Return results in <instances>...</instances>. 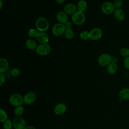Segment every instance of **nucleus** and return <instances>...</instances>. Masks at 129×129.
<instances>
[{"mask_svg":"<svg viewBox=\"0 0 129 129\" xmlns=\"http://www.w3.org/2000/svg\"><path fill=\"white\" fill-rule=\"evenodd\" d=\"M9 102L10 104L13 106L15 107L23 105L24 103V99L23 96L19 93H14L12 94L9 98Z\"/></svg>","mask_w":129,"mask_h":129,"instance_id":"1","label":"nucleus"},{"mask_svg":"<svg viewBox=\"0 0 129 129\" xmlns=\"http://www.w3.org/2000/svg\"><path fill=\"white\" fill-rule=\"evenodd\" d=\"M35 26L38 31L45 32L49 28V23L46 18L39 17L36 21Z\"/></svg>","mask_w":129,"mask_h":129,"instance_id":"2","label":"nucleus"},{"mask_svg":"<svg viewBox=\"0 0 129 129\" xmlns=\"http://www.w3.org/2000/svg\"><path fill=\"white\" fill-rule=\"evenodd\" d=\"M71 19L75 24L81 25L85 22L86 20V16L84 12L77 11L72 15Z\"/></svg>","mask_w":129,"mask_h":129,"instance_id":"3","label":"nucleus"},{"mask_svg":"<svg viewBox=\"0 0 129 129\" xmlns=\"http://www.w3.org/2000/svg\"><path fill=\"white\" fill-rule=\"evenodd\" d=\"M115 9L113 3L109 1L103 2L101 6V11L106 15H110L113 13Z\"/></svg>","mask_w":129,"mask_h":129,"instance_id":"4","label":"nucleus"},{"mask_svg":"<svg viewBox=\"0 0 129 129\" xmlns=\"http://www.w3.org/2000/svg\"><path fill=\"white\" fill-rule=\"evenodd\" d=\"M51 51V47L47 44H40L36 48V53L41 56H45L49 54Z\"/></svg>","mask_w":129,"mask_h":129,"instance_id":"5","label":"nucleus"},{"mask_svg":"<svg viewBox=\"0 0 129 129\" xmlns=\"http://www.w3.org/2000/svg\"><path fill=\"white\" fill-rule=\"evenodd\" d=\"M112 56L108 53H104L101 54L98 59V63L101 67L107 66L111 62Z\"/></svg>","mask_w":129,"mask_h":129,"instance_id":"6","label":"nucleus"},{"mask_svg":"<svg viewBox=\"0 0 129 129\" xmlns=\"http://www.w3.org/2000/svg\"><path fill=\"white\" fill-rule=\"evenodd\" d=\"M66 27L64 24L57 23L55 24L52 28V34L56 36H59L64 34Z\"/></svg>","mask_w":129,"mask_h":129,"instance_id":"7","label":"nucleus"},{"mask_svg":"<svg viewBox=\"0 0 129 129\" xmlns=\"http://www.w3.org/2000/svg\"><path fill=\"white\" fill-rule=\"evenodd\" d=\"M14 129H24L26 126L25 119L22 116H16L13 120Z\"/></svg>","mask_w":129,"mask_h":129,"instance_id":"8","label":"nucleus"},{"mask_svg":"<svg viewBox=\"0 0 129 129\" xmlns=\"http://www.w3.org/2000/svg\"><path fill=\"white\" fill-rule=\"evenodd\" d=\"M23 99L24 104L28 105H31L36 100V94L33 91H29L23 96Z\"/></svg>","mask_w":129,"mask_h":129,"instance_id":"9","label":"nucleus"},{"mask_svg":"<svg viewBox=\"0 0 129 129\" xmlns=\"http://www.w3.org/2000/svg\"><path fill=\"white\" fill-rule=\"evenodd\" d=\"M102 31L99 28H94L89 32V39L92 40H97L102 35Z\"/></svg>","mask_w":129,"mask_h":129,"instance_id":"10","label":"nucleus"},{"mask_svg":"<svg viewBox=\"0 0 129 129\" xmlns=\"http://www.w3.org/2000/svg\"><path fill=\"white\" fill-rule=\"evenodd\" d=\"M67 105L65 103L60 102L56 104L54 107V112L57 115H61L64 114L67 111Z\"/></svg>","mask_w":129,"mask_h":129,"instance_id":"11","label":"nucleus"},{"mask_svg":"<svg viewBox=\"0 0 129 129\" xmlns=\"http://www.w3.org/2000/svg\"><path fill=\"white\" fill-rule=\"evenodd\" d=\"M36 39L40 44H47L49 40L48 34L45 32L38 31Z\"/></svg>","mask_w":129,"mask_h":129,"instance_id":"12","label":"nucleus"},{"mask_svg":"<svg viewBox=\"0 0 129 129\" xmlns=\"http://www.w3.org/2000/svg\"><path fill=\"white\" fill-rule=\"evenodd\" d=\"M113 15L115 19L120 22L123 21L125 18V13L121 9H115Z\"/></svg>","mask_w":129,"mask_h":129,"instance_id":"13","label":"nucleus"},{"mask_svg":"<svg viewBox=\"0 0 129 129\" xmlns=\"http://www.w3.org/2000/svg\"><path fill=\"white\" fill-rule=\"evenodd\" d=\"M56 18L58 23L64 24L68 21V14H67L64 11L58 12L56 16Z\"/></svg>","mask_w":129,"mask_h":129,"instance_id":"14","label":"nucleus"},{"mask_svg":"<svg viewBox=\"0 0 129 129\" xmlns=\"http://www.w3.org/2000/svg\"><path fill=\"white\" fill-rule=\"evenodd\" d=\"M77 7L75 5L72 3H69L66 5L64 8V12L68 15H73L76 12Z\"/></svg>","mask_w":129,"mask_h":129,"instance_id":"15","label":"nucleus"},{"mask_svg":"<svg viewBox=\"0 0 129 129\" xmlns=\"http://www.w3.org/2000/svg\"><path fill=\"white\" fill-rule=\"evenodd\" d=\"M9 68V62L5 58L0 59V73L4 74L6 72Z\"/></svg>","mask_w":129,"mask_h":129,"instance_id":"16","label":"nucleus"},{"mask_svg":"<svg viewBox=\"0 0 129 129\" xmlns=\"http://www.w3.org/2000/svg\"><path fill=\"white\" fill-rule=\"evenodd\" d=\"M119 98L122 100L129 99V88H123L119 92Z\"/></svg>","mask_w":129,"mask_h":129,"instance_id":"17","label":"nucleus"},{"mask_svg":"<svg viewBox=\"0 0 129 129\" xmlns=\"http://www.w3.org/2000/svg\"><path fill=\"white\" fill-rule=\"evenodd\" d=\"M88 4L87 2L85 0H80L77 5V8L78 9V11L84 12L87 9Z\"/></svg>","mask_w":129,"mask_h":129,"instance_id":"18","label":"nucleus"},{"mask_svg":"<svg viewBox=\"0 0 129 129\" xmlns=\"http://www.w3.org/2000/svg\"><path fill=\"white\" fill-rule=\"evenodd\" d=\"M118 67L117 63L111 62L107 66V72L108 74L113 75L116 73L117 71Z\"/></svg>","mask_w":129,"mask_h":129,"instance_id":"19","label":"nucleus"},{"mask_svg":"<svg viewBox=\"0 0 129 129\" xmlns=\"http://www.w3.org/2000/svg\"><path fill=\"white\" fill-rule=\"evenodd\" d=\"M26 46L27 48L30 50L36 49L37 45L36 41L33 39H28L25 42Z\"/></svg>","mask_w":129,"mask_h":129,"instance_id":"20","label":"nucleus"},{"mask_svg":"<svg viewBox=\"0 0 129 129\" xmlns=\"http://www.w3.org/2000/svg\"><path fill=\"white\" fill-rule=\"evenodd\" d=\"M24 111L25 109L23 105L15 107L14 110V114L16 116H22V115L24 114Z\"/></svg>","mask_w":129,"mask_h":129,"instance_id":"21","label":"nucleus"},{"mask_svg":"<svg viewBox=\"0 0 129 129\" xmlns=\"http://www.w3.org/2000/svg\"><path fill=\"white\" fill-rule=\"evenodd\" d=\"M8 115L7 112L3 108L0 109V122L1 123L5 122L7 119H8Z\"/></svg>","mask_w":129,"mask_h":129,"instance_id":"22","label":"nucleus"},{"mask_svg":"<svg viewBox=\"0 0 129 129\" xmlns=\"http://www.w3.org/2000/svg\"><path fill=\"white\" fill-rule=\"evenodd\" d=\"M64 34L67 39H71L74 37V33L72 28H66Z\"/></svg>","mask_w":129,"mask_h":129,"instance_id":"23","label":"nucleus"},{"mask_svg":"<svg viewBox=\"0 0 129 129\" xmlns=\"http://www.w3.org/2000/svg\"><path fill=\"white\" fill-rule=\"evenodd\" d=\"M119 54L124 58L129 56V48L127 47H122L119 50Z\"/></svg>","mask_w":129,"mask_h":129,"instance_id":"24","label":"nucleus"},{"mask_svg":"<svg viewBox=\"0 0 129 129\" xmlns=\"http://www.w3.org/2000/svg\"><path fill=\"white\" fill-rule=\"evenodd\" d=\"M3 128L4 129H12V128H13V121L10 119H7L3 123Z\"/></svg>","mask_w":129,"mask_h":129,"instance_id":"25","label":"nucleus"},{"mask_svg":"<svg viewBox=\"0 0 129 129\" xmlns=\"http://www.w3.org/2000/svg\"><path fill=\"white\" fill-rule=\"evenodd\" d=\"M80 37L83 40H86L89 39V32L84 30L82 31L80 34Z\"/></svg>","mask_w":129,"mask_h":129,"instance_id":"26","label":"nucleus"},{"mask_svg":"<svg viewBox=\"0 0 129 129\" xmlns=\"http://www.w3.org/2000/svg\"><path fill=\"white\" fill-rule=\"evenodd\" d=\"M38 30L34 28H31L28 31V35L30 37L32 38L36 37L37 35L38 34Z\"/></svg>","mask_w":129,"mask_h":129,"instance_id":"27","label":"nucleus"},{"mask_svg":"<svg viewBox=\"0 0 129 129\" xmlns=\"http://www.w3.org/2000/svg\"><path fill=\"white\" fill-rule=\"evenodd\" d=\"M113 5L115 9H121L122 7L123 3L122 0H115L113 3Z\"/></svg>","mask_w":129,"mask_h":129,"instance_id":"28","label":"nucleus"},{"mask_svg":"<svg viewBox=\"0 0 129 129\" xmlns=\"http://www.w3.org/2000/svg\"><path fill=\"white\" fill-rule=\"evenodd\" d=\"M11 75L14 77H17L20 74V71L18 68H14L11 72Z\"/></svg>","mask_w":129,"mask_h":129,"instance_id":"29","label":"nucleus"},{"mask_svg":"<svg viewBox=\"0 0 129 129\" xmlns=\"http://www.w3.org/2000/svg\"><path fill=\"white\" fill-rule=\"evenodd\" d=\"M123 65L125 68L129 70V56L124 58L123 60Z\"/></svg>","mask_w":129,"mask_h":129,"instance_id":"30","label":"nucleus"},{"mask_svg":"<svg viewBox=\"0 0 129 129\" xmlns=\"http://www.w3.org/2000/svg\"><path fill=\"white\" fill-rule=\"evenodd\" d=\"M6 81V77L4 74L0 73V86H2Z\"/></svg>","mask_w":129,"mask_h":129,"instance_id":"31","label":"nucleus"},{"mask_svg":"<svg viewBox=\"0 0 129 129\" xmlns=\"http://www.w3.org/2000/svg\"><path fill=\"white\" fill-rule=\"evenodd\" d=\"M118 58L117 56H112V58H111V62H113V63H117V62H118Z\"/></svg>","mask_w":129,"mask_h":129,"instance_id":"32","label":"nucleus"},{"mask_svg":"<svg viewBox=\"0 0 129 129\" xmlns=\"http://www.w3.org/2000/svg\"><path fill=\"white\" fill-rule=\"evenodd\" d=\"M64 25H65L66 28H71V27H72V23L71 22H70L69 21L64 24Z\"/></svg>","mask_w":129,"mask_h":129,"instance_id":"33","label":"nucleus"},{"mask_svg":"<svg viewBox=\"0 0 129 129\" xmlns=\"http://www.w3.org/2000/svg\"><path fill=\"white\" fill-rule=\"evenodd\" d=\"M24 129H36V128L33 126L28 125V126H26Z\"/></svg>","mask_w":129,"mask_h":129,"instance_id":"34","label":"nucleus"},{"mask_svg":"<svg viewBox=\"0 0 129 129\" xmlns=\"http://www.w3.org/2000/svg\"><path fill=\"white\" fill-rule=\"evenodd\" d=\"M55 1L58 4H62L65 1V0H55Z\"/></svg>","mask_w":129,"mask_h":129,"instance_id":"35","label":"nucleus"},{"mask_svg":"<svg viewBox=\"0 0 129 129\" xmlns=\"http://www.w3.org/2000/svg\"><path fill=\"white\" fill-rule=\"evenodd\" d=\"M0 4H1L0 9H1L2 8V7H3V1H2V0H0Z\"/></svg>","mask_w":129,"mask_h":129,"instance_id":"36","label":"nucleus"},{"mask_svg":"<svg viewBox=\"0 0 129 129\" xmlns=\"http://www.w3.org/2000/svg\"><path fill=\"white\" fill-rule=\"evenodd\" d=\"M121 129H125V128H121Z\"/></svg>","mask_w":129,"mask_h":129,"instance_id":"37","label":"nucleus"}]
</instances>
